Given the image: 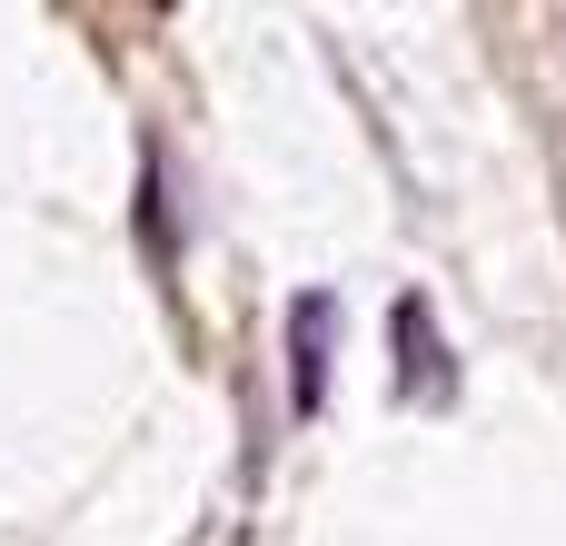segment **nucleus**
Here are the masks:
<instances>
[{"label": "nucleus", "instance_id": "nucleus-1", "mask_svg": "<svg viewBox=\"0 0 566 546\" xmlns=\"http://www.w3.org/2000/svg\"><path fill=\"white\" fill-rule=\"evenodd\" d=\"M328 348H338V298L328 288H298L289 298V408L298 418L328 408Z\"/></svg>", "mask_w": 566, "mask_h": 546}, {"label": "nucleus", "instance_id": "nucleus-2", "mask_svg": "<svg viewBox=\"0 0 566 546\" xmlns=\"http://www.w3.org/2000/svg\"><path fill=\"white\" fill-rule=\"evenodd\" d=\"M388 328H398V398H428V388L448 398L458 368H448V338H428V298H398Z\"/></svg>", "mask_w": 566, "mask_h": 546}]
</instances>
